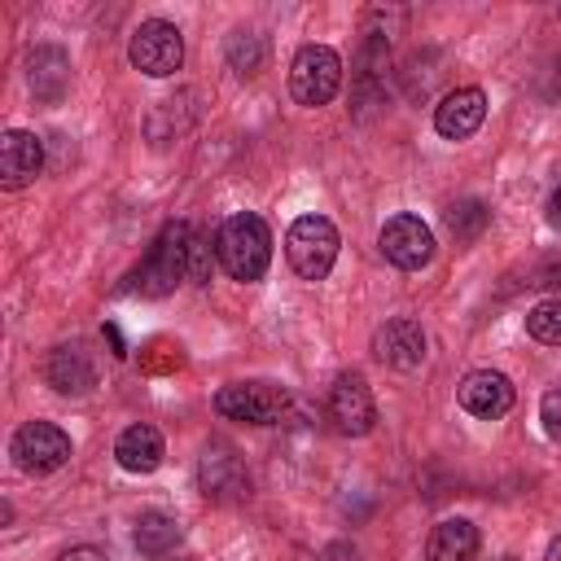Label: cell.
Wrapping results in <instances>:
<instances>
[{"label":"cell","instance_id":"6","mask_svg":"<svg viewBox=\"0 0 561 561\" xmlns=\"http://www.w3.org/2000/svg\"><path fill=\"white\" fill-rule=\"evenodd\" d=\"M127 57H131V66L145 70L149 79H167V75H175L180 61H184V39H180V31H175L171 22L149 18V22L136 26V35H131V44H127Z\"/></svg>","mask_w":561,"mask_h":561},{"label":"cell","instance_id":"18","mask_svg":"<svg viewBox=\"0 0 561 561\" xmlns=\"http://www.w3.org/2000/svg\"><path fill=\"white\" fill-rule=\"evenodd\" d=\"M430 561H473L478 557V526L465 517H447L434 526L430 543H425Z\"/></svg>","mask_w":561,"mask_h":561},{"label":"cell","instance_id":"3","mask_svg":"<svg viewBox=\"0 0 561 561\" xmlns=\"http://www.w3.org/2000/svg\"><path fill=\"white\" fill-rule=\"evenodd\" d=\"M337 228L333 219L324 215H298L285 232V254H289V267L302 276V280H324L337 263Z\"/></svg>","mask_w":561,"mask_h":561},{"label":"cell","instance_id":"22","mask_svg":"<svg viewBox=\"0 0 561 561\" xmlns=\"http://www.w3.org/2000/svg\"><path fill=\"white\" fill-rule=\"evenodd\" d=\"M263 57H267V48H263V39L254 31H232L228 35V66L237 75H254L263 66Z\"/></svg>","mask_w":561,"mask_h":561},{"label":"cell","instance_id":"12","mask_svg":"<svg viewBox=\"0 0 561 561\" xmlns=\"http://www.w3.org/2000/svg\"><path fill=\"white\" fill-rule=\"evenodd\" d=\"M486 118V92L482 88H451L438 110H434V127L447 140H469Z\"/></svg>","mask_w":561,"mask_h":561},{"label":"cell","instance_id":"29","mask_svg":"<svg viewBox=\"0 0 561 561\" xmlns=\"http://www.w3.org/2000/svg\"><path fill=\"white\" fill-rule=\"evenodd\" d=\"M504 561H513V557H504Z\"/></svg>","mask_w":561,"mask_h":561},{"label":"cell","instance_id":"4","mask_svg":"<svg viewBox=\"0 0 561 561\" xmlns=\"http://www.w3.org/2000/svg\"><path fill=\"white\" fill-rule=\"evenodd\" d=\"M342 88V57L329 44H302L289 61V92L298 105H329Z\"/></svg>","mask_w":561,"mask_h":561},{"label":"cell","instance_id":"17","mask_svg":"<svg viewBox=\"0 0 561 561\" xmlns=\"http://www.w3.org/2000/svg\"><path fill=\"white\" fill-rule=\"evenodd\" d=\"M44 377H48V386H53V390H61V394H88V390H92V381H96V368H92L88 351L70 342V346H57V351L48 355Z\"/></svg>","mask_w":561,"mask_h":561},{"label":"cell","instance_id":"24","mask_svg":"<svg viewBox=\"0 0 561 561\" xmlns=\"http://www.w3.org/2000/svg\"><path fill=\"white\" fill-rule=\"evenodd\" d=\"M539 421H543L548 438H557V443H561V386H552V390L539 399Z\"/></svg>","mask_w":561,"mask_h":561},{"label":"cell","instance_id":"2","mask_svg":"<svg viewBox=\"0 0 561 561\" xmlns=\"http://www.w3.org/2000/svg\"><path fill=\"white\" fill-rule=\"evenodd\" d=\"M188 245H193V224L171 219V224L158 232V241L149 245L145 263L127 276V280H131L127 289H136V294H145V298L171 294V289L188 276Z\"/></svg>","mask_w":561,"mask_h":561},{"label":"cell","instance_id":"5","mask_svg":"<svg viewBox=\"0 0 561 561\" xmlns=\"http://www.w3.org/2000/svg\"><path fill=\"white\" fill-rule=\"evenodd\" d=\"M215 408L228 421H245V425H276L285 421L289 408V390L272 386V381H232L215 394Z\"/></svg>","mask_w":561,"mask_h":561},{"label":"cell","instance_id":"26","mask_svg":"<svg viewBox=\"0 0 561 561\" xmlns=\"http://www.w3.org/2000/svg\"><path fill=\"white\" fill-rule=\"evenodd\" d=\"M57 561H110L101 548H88V543H79V548H66Z\"/></svg>","mask_w":561,"mask_h":561},{"label":"cell","instance_id":"28","mask_svg":"<svg viewBox=\"0 0 561 561\" xmlns=\"http://www.w3.org/2000/svg\"><path fill=\"white\" fill-rule=\"evenodd\" d=\"M543 561H561V535L548 543V552H543Z\"/></svg>","mask_w":561,"mask_h":561},{"label":"cell","instance_id":"14","mask_svg":"<svg viewBox=\"0 0 561 561\" xmlns=\"http://www.w3.org/2000/svg\"><path fill=\"white\" fill-rule=\"evenodd\" d=\"M456 394H460V408L473 412V416H482V421H495V416H504L513 408V381L504 373H495V368L469 373Z\"/></svg>","mask_w":561,"mask_h":561},{"label":"cell","instance_id":"13","mask_svg":"<svg viewBox=\"0 0 561 561\" xmlns=\"http://www.w3.org/2000/svg\"><path fill=\"white\" fill-rule=\"evenodd\" d=\"M39 171H44V140L35 131H22V127L4 131L0 136V184L4 188H22Z\"/></svg>","mask_w":561,"mask_h":561},{"label":"cell","instance_id":"16","mask_svg":"<svg viewBox=\"0 0 561 561\" xmlns=\"http://www.w3.org/2000/svg\"><path fill=\"white\" fill-rule=\"evenodd\" d=\"M162 456H167V443H162V434H158L153 425H145V421L127 425V430L118 434V443H114V460H118L127 473H153V469L162 465Z\"/></svg>","mask_w":561,"mask_h":561},{"label":"cell","instance_id":"8","mask_svg":"<svg viewBox=\"0 0 561 561\" xmlns=\"http://www.w3.org/2000/svg\"><path fill=\"white\" fill-rule=\"evenodd\" d=\"M377 245H381V254H386L394 267H403V272H416V267H425V263L434 259V232H430V224L416 219V215H394V219H386Z\"/></svg>","mask_w":561,"mask_h":561},{"label":"cell","instance_id":"11","mask_svg":"<svg viewBox=\"0 0 561 561\" xmlns=\"http://www.w3.org/2000/svg\"><path fill=\"white\" fill-rule=\"evenodd\" d=\"M373 355L381 359V364H390V368H403V373H412V368H421L425 364V329L416 324V320H386L377 333H373Z\"/></svg>","mask_w":561,"mask_h":561},{"label":"cell","instance_id":"9","mask_svg":"<svg viewBox=\"0 0 561 561\" xmlns=\"http://www.w3.org/2000/svg\"><path fill=\"white\" fill-rule=\"evenodd\" d=\"M197 486H202L206 500L232 504V500H245L250 473H245V465H241V456H237L232 447L215 443V447H206L202 460H197Z\"/></svg>","mask_w":561,"mask_h":561},{"label":"cell","instance_id":"25","mask_svg":"<svg viewBox=\"0 0 561 561\" xmlns=\"http://www.w3.org/2000/svg\"><path fill=\"white\" fill-rule=\"evenodd\" d=\"M530 285H561V254L557 259H548L539 272H535V280Z\"/></svg>","mask_w":561,"mask_h":561},{"label":"cell","instance_id":"1","mask_svg":"<svg viewBox=\"0 0 561 561\" xmlns=\"http://www.w3.org/2000/svg\"><path fill=\"white\" fill-rule=\"evenodd\" d=\"M215 254H219V267L232 276V280H263L267 263H272V232L267 224L254 215V210H237L219 224L215 232Z\"/></svg>","mask_w":561,"mask_h":561},{"label":"cell","instance_id":"7","mask_svg":"<svg viewBox=\"0 0 561 561\" xmlns=\"http://www.w3.org/2000/svg\"><path fill=\"white\" fill-rule=\"evenodd\" d=\"M13 460L26 473H53L70 460V434L57 430L53 421H26L13 434Z\"/></svg>","mask_w":561,"mask_h":561},{"label":"cell","instance_id":"15","mask_svg":"<svg viewBox=\"0 0 561 561\" xmlns=\"http://www.w3.org/2000/svg\"><path fill=\"white\" fill-rule=\"evenodd\" d=\"M26 83L35 92V101H48L57 105L66 92H70V57L53 44H39L31 57H26Z\"/></svg>","mask_w":561,"mask_h":561},{"label":"cell","instance_id":"21","mask_svg":"<svg viewBox=\"0 0 561 561\" xmlns=\"http://www.w3.org/2000/svg\"><path fill=\"white\" fill-rule=\"evenodd\" d=\"M526 333L535 342H548V346H561V298H543L526 311Z\"/></svg>","mask_w":561,"mask_h":561},{"label":"cell","instance_id":"23","mask_svg":"<svg viewBox=\"0 0 561 561\" xmlns=\"http://www.w3.org/2000/svg\"><path fill=\"white\" fill-rule=\"evenodd\" d=\"M215 259H219V254H215V241H210L206 232L193 228V245H188V280H193V285H206Z\"/></svg>","mask_w":561,"mask_h":561},{"label":"cell","instance_id":"19","mask_svg":"<svg viewBox=\"0 0 561 561\" xmlns=\"http://www.w3.org/2000/svg\"><path fill=\"white\" fill-rule=\"evenodd\" d=\"M180 522L171 517V513H162V508H145L140 517H136V530H131V539H136V548L145 552V557H167L175 543H180Z\"/></svg>","mask_w":561,"mask_h":561},{"label":"cell","instance_id":"10","mask_svg":"<svg viewBox=\"0 0 561 561\" xmlns=\"http://www.w3.org/2000/svg\"><path fill=\"white\" fill-rule=\"evenodd\" d=\"M329 421L342 430V434H368L373 421H377V403H373V390L359 373H342L329 390Z\"/></svg>","mask_w":561,"mask_h":561},{"label":"cell","instance_id":"27","mask_svg":"<svg viewBox=\"0 0 561 561\" xmlns=\"http://www.w3.org/2000/svg\"><path fill=\"white\" fill-rule=\"evenodd\" d=\"M548 224L561 228V180H557V188H552V197H548Z\"/></svg>","mask_w":561,"mask_h":561},{"label":"cell","instance_id":"20","mask_svg":"<svg viewBox=\"0 0 561 561\" xmlns=\"http://www.w3.org/2000/svg\"><path fill=\"white\" fill-rule=\"evenodd\" d=\"M486 224H491V210H486V202H478V197H465V202H456L451 210H447V228H451V237L456 241H478L482 232H486Z\"/></svg>","mask_w":561,"mask_h":561}]
</instances>
